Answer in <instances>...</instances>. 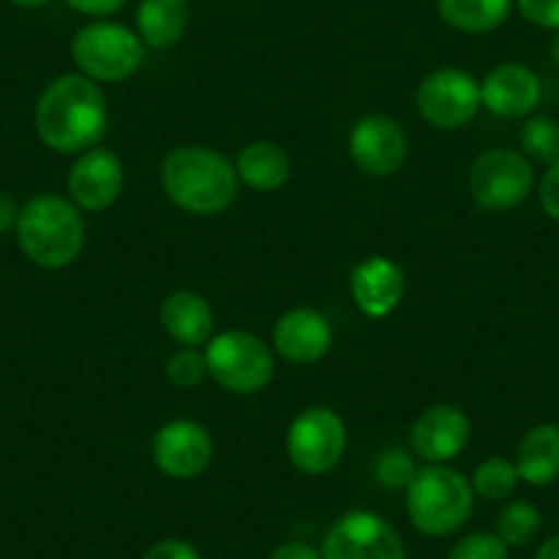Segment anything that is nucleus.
<instances>
[{"label":"nucleus","mask_w":559,"mask_h":559,"mask_svg":"<svg viewBox=\"0 0 559 559\" xmlns=\"http://www.w3.org/2000/svg\"><path fill=\"white\" fill-rule=\"evenodd\" d=\"M36 134L58 154H83L107 132V102L85 74H61L41 91L34 112Z\"/></svg>","instance_id":"obj_1"},{"label":"nucleus","mask_w":559,"mask_h":559,"mask_svg":"<svg viewBox=\"0 0 559 559\" xmlns=\"http://www.w3.org/2000/svg\"><path fill=\"white\" fill-rule=\"evenodd\" d=\"M163 190L181 212L214 217L230 209L239 195L236 165L209 146L170 148L159 168Z\"/></svg>","instance_id":"obj_2"},{"label":"nucleus","mask_w":559,"mask_h":559,"mask_svg":"<svg viewBox=\"0 0 559 559\" xmlns=\"http://www.w3.org/2000/svg\"><path fill=\"white\" fill-rule=\"evenodd\" d=\"M17 241L31 263L41 269H63L80 258L85 247V223L80 209L61 195H36L20 206Z\"/></svg>","instance_id":"obj_3"},{"label":"nucleus","mask_w":559,"mask_h":559,"mask_svg":"<svg viewBox=\"0 0 559 559\" xmlns=\"http://www.w3.org/2000/svg\"><path fill=\"white\" fill-rule=\"evenodd\" d=\"M475 510V488L464 472L448 464L417 469L406 486V513L414 530L428 537H448L469 521Z\"/></svg>","instance_id":"obj_4"},{"label":"nucleus","mask_w":559,"mask_h":559,"mask_svg":"<svg viewBox=\"0 0 559 559\" xmlns=\"http://www.w3.org/2000/svg\"><path fill=\"white\" fill-rule=\"evenodd\" d=\"M146 58V45L138 31L118 23H91L72 39V61L94 83H123L132 78Z\"/></svg>","instance_id":"obj_5"},{"label":"nucleus","mask_w":559,"mask_h":559,"mask_svg":"<svg viewBox=\"0 0 559 559\" xmlns=\"http://www.w3.org/2000/svg\"><path fill=\"white\" fill-rule=\"evenodd\" d=\"M209 376L234 395H255L274 379V348L245 330L214 335L203 348Z\"/></svg>","instance_id":"obj_6"},{"label":"nucleus","mask_w":559,"mask_h":559,"mask_svg":"<svg viewBox=\"0 0 559 559\" xmlns=\"http://www.w3.org/2000/svg\"><path fill=\"white\" fill-rule=\"evenodd\" d=\"M346 423L326 406L305 408L288 426V459L302 475L319 477L335 469L346 455Z\"/></svg>","instance_id":"obj_7"},{"label":"nucleus","mask_w":559,"mask_h":559,"mask_svg":"<svg viewBox=\"0 0 559 559\" xmlns=\"http://www.w3.org/2000/svg\"><path fill=\"white\" fill-rule=\"evenodd\" d=\"M535 187L532 163L515 148H488L472 163L469 192L488 212H508L521 206Z\"/></svg>","instance_id":"obj_8"},{"label":"nucleus","mask_w":559,"mask_h":559,"mask_svg":"<svg viewBox=\"0 0 559 559\" xmlns=\"http://www.w3.org/2000/svg\"><path fill=\"white\" fill-rule=\"evenodd\" d=\"M483 107L480 83L455 67L433 69L417 88V110L433 129L453 132L466 127Z\"/></svg>","instance_id":"obj_9"},{"label":"nucleus","mask_w":559,"mask_h":559,"mask_svg":"<svg viewBox=\"0 0 559 559\" xmlns=\"http://www.w3.org/2000/svg\"><path fill=\"white\" fill-rule=\"evenodd\" d=\"M324 559H408L395 526L370 510H352L330 526L321 546Z\"/></svg>","instance_id":"obj_10"},{"label":"nucleus","mask_w":559,"mask_h":559,"mask_svg":"<svg viewBox=\"0 0 559 559\" xmlns=\"http://www.w3.org/2000/svg\"><path fill=\"white\" fill-rule=\"evenodd\" d=\"M152 459L174 480L201 477L214 461V439L195 419H170L154 433Z\"/></svg>","instance_id":"obj_11"},{"label":"nucleus","mask_w":559,"mask_h":559,"mask_svg":"<svg viewBox=\"0 0 559 559\" xmlns=\"http://www.w3.org/2000/svg\"><path fill=\"white\" fill-rule=\"evenodd\" d=\"M348 154L362 174L373 179L395 176L408 159V138L401 123L390 116L359 118L348 134Z\"/></svg>","instance_id":"obj_12"},{"label":"nucleus","mask_w":559,"mask_h":559,"mask_svg":"<svg viewBox=\"0 0 559 559\" xmlns=\"http://www.w3.org/2000/svg\"><path fill=\"white\" fill-rule=\"evenodd\" d=\"M123 165L121 157L110 148H88L78 154L72 170H69V201L80 212H105L121 198L123 192Z\"/></svg>","instance_id":"obj_13"},{"label":"nucleus","mask_w":559,"mask_h":559,"mask_svg":"<svg viewBox=\"0 0 559 559\" xmlns=\"http://www.w3.org/2000/svg\"><path fill=\"white\" fill-rule=\"evenodd\" d=\"M472 419L453 403H437L419 412L412 426V450L426 464H448L469 444Z\"/></svg>","instance_id":"obj_14"},{"label":"nucleus","mask_w":559,"mask_h":559,"mask_svg":"<svg viewBox=\"0 0 559 559\" xmlns=\"http://www.w3.org/2000/svg\"><path fill=\"white\" fill-rule=\"evenodd\" d=\"M335 332L330 319L313 308H294L274 321L272 348L294 365H313L330 354Z\"/></svg>","instance_id":"obj_15"},{"label":"nucleus","mask_w":559,"mask_h":559,"mask_svg":"<svg viewBox=\"0 0 559 559\" xmlns=\"http://www.w3.org/2000/svg\"><path fill=\"white\" fill-rule=\"evenodd\" d=\"M348 288H352V299L359 313L368 319H384L403 302L406 274L390 258L368 255L352 269Z\"/></svg>","instance_id":"obj_16"},{"label":"nucleus","mask_w":559,"mask_h":559,"mask_svg":"<svg viewBox=\"0 0 559 559\" xmlns=\"http://www.w3.org/2000/svg\"><path fill=\"white\" fill-rule=\"evenodd\" d=\"M540 80L524 63H499L483 78L480 99L499 118H524L540 105Z\"/></svg>","instance_id":"obj_17"},{"label":"nucleus","mask_w":559,"mask_h":559,"mask_svg":"<svg viewBox=\"0 0 559 559\" xmlns=\"http://www.w3.org/2000/svg\"><path fill=\"white\" fill-rule=\"evenodd\" d=\"M159 324L179 346H206L214 337V310L201 294L174 292L159 305Z\"/></svg>","instance_id":"obj_18"},{"label":"nucleus","mask_w":559,"mask_h":559,"mask_svg":"<svg viewBox=\"0 0 559 559\" xmlns=\"http://www.w3.org/2000/svg\"><path fill=\"white\" fill-rule=\"evenodd\" d=\"M236 176L258 192H274L292 179V157L274 140H252L236 157Z\"/></svg>","instance_id":"obj_19"},{"label":"nucleus","mask_w":559,"mask_h":559,"mask_svg":"<svg viewBox=\"0 0 559 559\" xmlns=\"http://www.w3.org/2000/svg\"><path fill=\"white\" fill-rule=\"evenodd\" d=\"M138 36L152 50H168L185 39L190 28V3L187 0H140Z\"/></svg>","instance_id":"obj_20"},{"label":"nucleus","mask_w":559,"mask_h":559,"mask_svg":"<svg viewBox=\"0 0 559 559\" xmlns=\"http://www.w3.org/2000/svg\"><path fill=\"white\" fill-rule=\"evenodd\" d=\"M513 464L530 486H551L559 477V428L551 423L530 428L519 442Z\"/></svg>","instance_id":"obj_21"},{"label":"nucleus","mask_w":559,"mask_h":559,"mask_svg":"<svg viewBox=\"0 0 559 559\" xmlns=\"http://www.w3.org/2000/svg\"><path fill=\"white\" fill-rule=\"evenodd\" d=\"M513 0H437L444 25L461 34H491L508 23Z\"/></svg>","instance_id":"obj_22"},{"label":"nucleus","mask_w":559,"mask_h":559,"mask_svg":"<svg viewBox=\"0 0 559 559\" xmlns=\"http://www.w3.org/2000/svg\"><path fill=\"white\" fill-rule=\"evenodd\" d=\"M519 480L521 477L513 461L493 455V459H486L483 464H477L469 483L475 488V497L486 499V502H499V499H508L515 491Z\"/></svg>","instance_id":"obj_23"},{"label":"nucleus","mask_w":559,"mask_h":559,"mask_svg":"<svg viewBox=\"0 0 559 559\" xmlns=\"http://www.w3.org/2000/svg\"><path fill=\"white\" fill-rule=\"evenodd\" d=\"M521 154L530 163L551 165L559 159V123L548 116H535L521 127Z\"/></svg>","instance_id":"obj_24"},{"label":"nucleus","mask_w":559,"mask_h":559,"mask_svg":"<svg viewBox=\"0 0 559 559\" xmlns=\"http://www.w3.org/2000/svg\"><path fill=\"white\" fill-rule=\"evenodd\" d=\"M543 515L532 502H510L504 504L497 519V535L502 537L508 548L526 546L532 537L540 532Z\"/></svg>","instance_id":"obj_25"},{"label":"nucleus","mask_w":559,"mask_h":559,"mask_svg":"<svg viewBox=\"0 0 559 559\" xmlns=\"http://www.w3.org/2000/svg\"><path fill=\"white\" fill-rule=\"evenodd\" d=\"M165 376L174 386L179 390H195L206 381L209 376V365H206V354L198 352V348H187L181 346L179 352H174L165 362Z\"/></svg>","instance_id":"obj_26"},{"label":"nucleus","mask_w":559,"mask_h":559,"mask_svg":"<svg viewBox=\"0 0 559 559\" xmlns=\"http://www.w3.org/2000/svg\"><path fill=\"white\" fill-rule=\"evenodd\" d=\"M448 559H508V546L497 532H472L450 548Z\"/></svg>","instance_id":"obj_27"},{"label":"nucleus","mask_w":559,"mask_h":559,"mask_svg":"<svg viewBox=\"0 0 559 559\" xmlns=\"http://www.w3.org/2000/svg\"><path fill=\"white\" fill-rule=\"evenodd\" d=\"M417 475L414 459L401 448H390L376 459V480L386 488H406Z\"/></svg>","instance_id":"obj_28"},{"label":"nucleus","mask_w":559,"mask_h":559,"mask_svg":"<svg viewBox=\"0 0 559 559\" xmlns=\"http://www.w3.org/2000/svg\"><path fill=\"white\" fill-rule=\"evenodd\" d=\"M515 7L532 25L559 34V0H515Z\"/></svg>","instance_id":"obj_29"},{"label":"nucleus","mask_w":559,"mask_h":559,"mask_svg":"<svg viewBox=\"0 0 559 559\" xmlns=\"http://www.w3.org/2000/svg\"><path fill=\"white\" fill-rule=\"evenodd\" d=\"M537 198H540V209L548 219L559 223V159L551 163L543 174L540 187H537Z\"/></svg>","instance_id":"obj_30"},{"label":"nucleus","mask_w":559,"mask_h":559,"mask_svg":"<svg viewBox=\"0 0 559 559\" xmlns=\"http://www.w3.org/2000/svg\"><path fill=\"white\" fill-rule=\"evenodd\" d=\"M143 559H201V551H198L192 543L179 540V537H168V540H159L143 554Z\"/></svg>","instance_id":"obj_31"},{"label":"nucleus","mask_w":559,"mask_h":559,"mask_svg":"<svg viewBox=\"0 0 559 559\" xmlns=\"http://www.w3.org/2000/svg\"><path fill=\"white\" fill-rule=\"evenodd\" d=\"M67 7L80 14H88V17H110L127 7V0H67Z\"/></svg>","instance_id":"obj_32"},{"label":"nucleus","mask_w":559,"mask_h":559,"mask_svg":"<svg viewBox=\"0 0 559 559\" xmlns=\"http://www.w3.org/2000/svg\"><path fill=\"white\" fill-rule=\"evenodd\" d=\"M269 559H324V557H321L319 548L310 546V543L288 540L283 543V546L274 548V551L269 554Z\"/></svg>","instance_id":"obj_33"},{"label":"nucleus","mask_w":559,"mask_h":559,"mask_svg":"<svg viewBox=\"0 0 559 559\" xmlns=\"http://www.w3.org/2000/svg\"><path fill=\"white\" fill-rule=\"evenodd\" d=\"M17 217H20V206L14 203V198L0 192V236L9 234L12 228H17Z\"/></svg>","instance_id":"obj_34"},{"label":"nucleus","mask_w":559,"mask_h":559,"mask_svg":"<svg viewBox=\"0 0 559 559\" xmlns=\"http://www.w3.org/2000/svg\"><path fill=\"white\" fill-rule=\"evenodd\" d=\"M535 559H559V535L548 537V540L535 551Z\"/></svg>","instance_id":"obj_35"},{"label":"nucleus","mask_w":559,"mask_h":559,"mask_svg":"<svg viewBox=\"0 0 559 559\" xmlns=\"http://www.w3.org/2000/svg\"><path fill=\"white\" fill-rule=\"evenodd\" d=\"M9 3H14V7H20V9H41V7H47L50 0H9Z\"/></svg>","instance_id":"obj_36"},{"label":"nucleus","mask_w":559,"mask_h":559,"mask_svg":"<svg viewBox=\"0 0 559 559\" xmlns=\"http://www.w3.org/2000/svg\"><path fill=\"white\" fill-rule=\"evenodd\" d=\"M548 52H551V61H554V67L559 69V34L554 36V41H551V50H548Z\"/></svg>","instance_id":"obj_37"}]
</instances>
